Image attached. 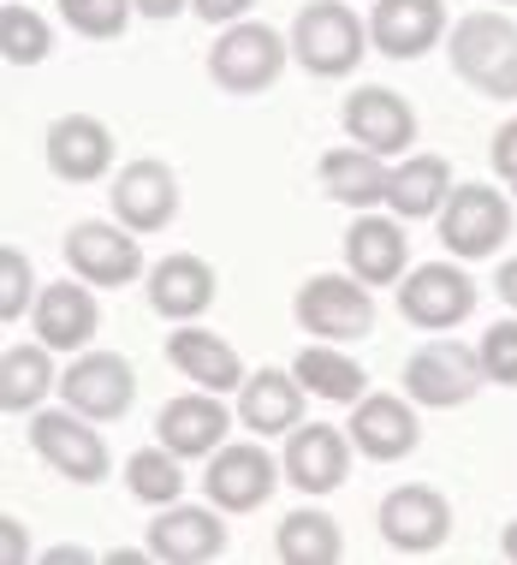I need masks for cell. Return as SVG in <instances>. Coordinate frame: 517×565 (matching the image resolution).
Returning a JSON list of instances; mask_svg holds the SVG:
<instances>
[{
    "label": "cell",
    "instance_id": "6da1fadb",
    "mask_svg": "<svg viewBox=\"0 0 517 565\" xmlns=\"http://www.w3.org/2000/svg\"><path fill=\"white\" fill-rule=\"evenodd\" d=\"M446 60L452 72L488 102H517V24L506 12H464L446 36Z\"/></svg>",
    "mask_w": 517,
    "mask_h": 565
},
{
    "label": "cell",
    "instance_id": "7a4b0ae2",
    "mask_svg": "<svg viewBox=\"0 0 517 565\" xmlns=\"http://www.w3.org/2000/svg\"><path fill=\"white\" fill-rule=\"evenodd\" d=\"M369 19H357L345 0H310L292 19V60L315 78H345L369 54Z\"/></svg>",
    "mask_w": 517,
    "mask_h": 565
},
{
    "label": "cell",
    "instance_id": "3957f363",
    "mask_svg": "<svg viewBox=\"0 0 517 565\" xmlns=\"http://www.w3.org/2000/svg\"><path fill=\"white\" fill-rule=\"evenodd\" d=\"M286 60H292V36H280L273 24L238 19L215 36V54H208V78H215L226 96H262V89L280 84Z\"/></svg>",
    "mask_w": 517,
    "mask_h": 565
},
{
    "label": "cell",
    "instance_id": "277c9868",
    "mask_svg": "<svg viewBox=\"0 0 517 565\" xmlns=\"http://www.w3.org/2000/svg\"><path fill=\"white\" fill-rule=\"evenodd\" d=\"M30 447H36V458L54 477H66L78 488L108 482V470H114V452H108V440L96 435V417H84V411H72V405L36 411V417H30Z\"/></svg>",
    "mask_w": 517,
    "mask_h": 565
},
{
    "label": "cell",
    "instance_id": "5b68a950",
    "mask_svg": "<svg viewBox=\"0 0 517 565\" xmlns=\"http://www.w3.org/2000/svg\"><path fill=\"white\" fill-rule=\"evenodd\" d=\"M482 381H488V370H482V345L429 340V345H417V351L405 358L399 387H405L417 405H429V411H452V405H470V399H476Z\"/></svg>",
    "mask_w": 517,
    "mask_h": 565
},
{
    "label": "cell",
    "instance_id": "8992f818",
    "mask_svg": "<svg viewBox=\"0 0 517 565\" xmlns=\"http://www.w3.org/2000/svg\"><path fill=\"white\" fill-rule=\"evenodd\" d=\"M292 316H298L303 333H315V340H333V345L363 340V333L375 328V292L352 268L345 274H310L292 298Z\"/></svg>",
    "mask_w": 517,
    "mask_h": 565
},
{
    "label": "cell",
    "instance_id": "52a82bcc",
    "mask_svg": "<svg viewBox=\"0 0 517 565\" xmlns=\"http://www.w3.org/2000/svg\"><path fill=\"white\" fill-rule=\"evenodd\" d=\"M375 524H381V542L392 547V554H405V559L440 554L446 536H452V500L429 482H405L381 500Z\"/></svg>",
    "mask_w": 517,
    "mask_h": 565
},
{
    "label": "cell",
    "instance_id": "ba28073f",
    "mask_svg": "<svg viewBox=\"0 0 517 565\" xmlns=\"http://www.w3.org/2000/svg\"><path fill=\"white\" fill-rule=\"evenodd\" d=\"M143 233H131L126 221H78L66 233V268L89 280L96 292H114V286H131L143 274Z\"/></svg>",
    "mask_w": 517,
    "mask_h": 565
},
{
    "label": "cell",
    "instance_id": "9c48e42d",
    "mask_svg": "<svg viewBox=\"0 0 517 565\" xmlns=\"http://www.w3.org/2000/svg\"><path fill=\"white\" fill-rule=\"evenodd\" d=\"M280 477H286V465L262 447V440H226L220 452H208L203 494L215 500L220 512H256V507H268V494L280 488Z\"/></svg>",
    "mask_w": 517,
    "mask_h": 565
},
{
    "label": "cell",
    "instance_id": "30bf717a",
    "mask_svg": "<svg viewBox=\"0 0 517 565\" xmlns=\"http://www.w3.org/2000/svg\"><path fill=\"white\" fill-rule=\"evenodd\" d=\"M476 280L452 263H422L399 280V316L422 333H446L476 316Z\"/></svg>",
    "mask_w": 517,
    "mask_h": 565
},
{
    "label": "cell",
    "instance_id": "8fae6325",
    "mask_svg": "<svg viewBox=\"0 0 517 565\" xmlns=\"http://www.w3.org/2000/svg\"><path fill=\"white\" fill-rule=\"evenodd\" d=\"M440 244H446L452 256H464V263H482V256H494L499 244L511 233V203L499 196L494 185H452L446 209H440Z\"/></svg>",
    "mask_w": 517,
    "mask_h": 565
},
{
    "label": "cell",
    "instance_id": "7c38bea8",
    "mask_svg": "<svg viewBox=\"0 0 517 565\" xmlns=\"http://www.w3.org/2000/svg\"><path fill=\"white\" fill-rule=\"evenodd\" d=\"M60 399L96 423H119L137 399V370L119 351H72L66 375H60Z\"/></svg>",
    "mask_w": 517,
    "mask_h": 565
},
{
    "label": "cell",
    "instance_id": "4fadbf2b",
    "mask_svg": "<svg viewBox=\"0 0 517 565\" xmlns=\"http://www.w3.org/2000/svg\"><path fill=\"white\" fill-rule=\"evenodd\" d=\"M352 429H333V423H298L292 435H286V482L298 488V494H333L345 477H352Z\"/></svg>",
    "mask_w": 517,
    "mask_h": 565
},
{
    "label": "cell",
    "instance_id": "5bb4252c",
    "mask_svg": "<svg viewBox=\"0 0 517 565\" xmlns=\"http://www.w3.org/2000/svg\"><path fill=\"white\" fill-rule=\"evenodd\" d=\"M114 221H126L131 233H166L179 215V173L166 161L155 156H143V161H126L119 167V179H114Z\"/></svg>",
    "mask_w": 517,
    "mask_h": 565
},
{
    "label": "cell",
    "instance_id": "9a60e30c",
    "mask_svg": "<svg viewBox=\"0 0 517 565\" xmlns=\"http://www.w3.org/2000/svg\"><path fill=\"white\" fill-rule=\"evenodd\" d=\"M422 423H417V399L410 393H363L352 405V447L375 465H399L417 452Z\"/></svg>",
    "mask_w": 517,
    "mask_h": 565
},
{
    "label": "cell",
    "instance_id": "2e32d148",
    "mask_svg": "<svg viewBox=\"0 0 517 565\" xmlns=\"http://www.w3.org/2000/svg\"><path fill=\"white\" fill-rule=\"evenodd\" d=\"M340 119H345V137L363 149H375V156H405V149L417 143V114H410V102L387 84H357L352 96H345Z\"/></svg>",
    "mask_w": 517,
    "mask_h": 565
},
{
    "label": "cell",
    "instance_id": "e0dca14e",
    "mask_svg": "<svg viewBox=\"0 0 517 565\" xmlns=\"http://www.w3.org/2000/svg\"><path fill=\"white\" fill-rule=\"evenodd\" d=\"M30 328H36V340L54 345V351H89V340H96V328H101L96 286L78 280V274L42 286L36 310H30Z\"/></svg>",
    "mask_w": 517,
    "mask_h": 565
},
{
    "label": "cell",
    "instance_id": "ac0fdd59",
    "mask_svg": "<svg viewBox=\"0 0 517 565\" xmlns=\"http://www.w3.org/2000/svg\"><path fill=\"white\" fill-rule=\"evenodd\" d=\"M149 554L166 559V565H208L226 554V524H220V507H155V524H149Z\"/></svg>",
    "mask_w": 517,
    "mask_h": 565
},
{
    "label": "cell",
    "instance_id": "d6986e66",
    "mask_svg": "<svg viewBox=\"0 0 517 565\" xmlns=\"http://www.w3.org/2000/svg\"><path fill=\"white\" fill-rule=\"evenodd\" d=\"M42 156H49L54 179L66 185H96L114 173V131L96 114H60L49 137H42Z\"/></svg>",
    "mask_w": 517,
    "mask_h": 565
},
{
    "label": "cell",
    "instance_id": "ffe728a7",
    "mask_svg": "<svg viewBox=\"0 0 517 565\" xmlns=\"http://www.w3.org/2000/svg\"><path fill=\"white\" fill-rule=\"evenodd\" d=\"M226 429H233V411L220 405V393L196 387V393H179V399L161 405L155 417V440L173 447L179 458H208L226 447Z\"/></svg>",
    "mask_w": 517,
    "mask_h": 565
},
{
    "label": "cell",
    "instance_id": "44dd1931",
    "mask_svg": "<svg viewBox=\"0 0 517 565\" xmlns=\"http://www.w3.org/2000/svg\"><path fill=\"white\" fill-rule=\"evenodd\" d=\"M446 36V0H375L369 42L387 60H417Z\"/></svg>",
    "mask_w": 517,
    "mask_h": 565
},
{
    "label": "cell",
    "instance_id": "7402d4cb",
    "mask_svg": "<svg viewBox=\"0 0 517 565\" xmlns=\"http://www.w3.org/2000/svg\"><path fill=\"white\" fill-rule=\"evenodd\" d=\"M405 256H410L405 221H399V215H369V209H357L352 233H345V268H352L363 286H399L405 274H410Z\"/></svg>",
    "mask_w": 517,
    "mask_h": 565
},
{
    "label": "cell",
    "instance_id": "603a6c76",
    "mask_svg": "<svg viewBox=\"0 0 517 565\" xmlns=\"http://www.w3.org/2000/svg\"><path fill=\"white\" fill-rule=\"evenodd\" d=\"M166 363H173L191 387H208V393H238L245 387V358H238L220 333H208L196 322H179V333H166Z\"/></svg>",
    "mask_w": 517,
    "mask_h": 565
},
{
    "label": "cell",
    "instance_id": "cb8c5ba5",
    "mask_svg": "<svg viewBox=\"0 0 517 565\" xmlns=\"http://www.w3.org/2000/svg\"><path fill=\"white\" fill-rule=\"evenodd\" d=\"M303 381L298 370H256L245 375V387H238V423H245L250 435H292L303 423Z\"/></svg>",
    "mask_w": 517,
    "mask_h": 565
},
{
    "label": "cell",
    "instance_id": "d4e9b609",
    "mask_svg": "<svg viewBox=\"0 0 517 565\" xmlns=\"http://www.w3.org/2000/svg\"><path fill=\"white\" fill-rule=\"evenodd\" d=\"M208 303H215V268L203 256L179 250L149 268V310L166 316V322H196Z\"/></svg>",
    "mask_w": 517,
    "mask_h": 565
},
{
    "label": "cell",
    "instance_id": "484cf974",
    "mask_svg": "<svg viewBox=\"0 0 517 565\" xmlns=\"http://www.w3.org/2000/svg\"><path fill=\"white\" fill-rule=\"evenodd\" d=\"M387 185H392V167H387V156H375V149L352 143V149H327V156H322V191L333 196V203L381 209Z\"/></svg>",
    "mask_w": 517,
    "mask_h": 565
},
{
    "label": "cell",
    "instance_id": "4316f807",
    "mask_svg": "<svg viewBox=\"0 0 517 565\" xmlns=\"http://www.w3.org/2000/svg\"><path fill=\"white\" fill-rule=\"evenodd\" d=\"M452 196V167L440 156H405L392 167V185H387V209L399 221H429L446 209Z\"/></svg>",
    "mask_w": 517,
    "mask_h": 565
},
{
    "label": "cell",
    "instance_id": "83f0119b",
    "mask_svg": "<svg viewBox=\"0 0 517 565\" xmlns=\"http://www.w3.org/2000/svg\"><path fill=\"white\" fill-rule=\"evenodd\" d=\"M49 393H60L54 375V345H7L0 351V411L19 417V411H36Z\"/></svg>",
    "mask_w": 517,
    "mask_h": 565
},
{
    "label": "cell",
    "instance_id": "f1b7e54d",
    "mask_svg": "<svg viewBox=\"0 0 517 565\" xmlns=\"http://www.w3.org/2000/svg\"><path fill=\"white\" fill-rule=\"evenodd\" d=\"M273 554H280V565H340L345 536L322 507H298V512L280 518V530H273Z\"/></svg>",
    "mask_w": 517,
    "mask_h": 565
},
{
    "label": "cell",
    "instance_id": "f546056e",
    "mask_svg": "<svg viewBox=\"0 0 517 565\" xmlns=\"http://www.w3.org/2000/svg\"><path fill=\"white\" fill-rule=\"evenodd\" d=\"M298 381L315 393V399H333V405H357L369 393V375H363L357 358H345L340 345H303L298 351Z\"/></svg>",
    "mask_w": 517,
    "mask_h": 565
},
{
    "label": "cell",
    "instance_id": "4dcf8cb0",
    "mask_svg": "<svg viewBox=\"0 0 517 565\" xmlns=\"http://www.w3.org/2000/svg\"><path fill=\"white\" fill-rule=\"evenodd\" d=\"M185 458H179L173 447H137L131 458H126V488L137 500H143V507H173L179 494H185Z\"/></svg>",
    "mask_w": 517,
    "mask_h": 565
},
{
    "label": "cell",
    "instance_id": "1f68e13d",
    "mask_svg": "<svg viewBox=\"0 0 517 565\" xmlns=\"http://www.w3.org/2000/svg\"><path fill=\"white\" fill-rule=\"evenodd\" d=\"M0 54L7 66H42L54 54V30L30 7H0Z\"/></svg>",
    "mask_w": 517,
    "mask_h": 565
},
{
    "label": "cell",
    "instance_id": "d6a6232c",
    "mask_svg": "<svg viewBox=\"0 0 517 565\" xmlns=\"http://www.w3.org/2000/svg\"><path fill=\"white\" fill-rule=\"evenodd\" d=\"M54 7H60V19L78 30V36H89V42H114V36H126L137 0H54Z\"/></svg>",
    "mask_w": 517,
    "mask_h": 565
},
{
    "label": "cell",
    "instance_id": "836d02e7",
    "mask_svg": "<svg viewBox=\"0 0 517 565\" xmlns=\"http://www.w3.org/2000/svg\"><path fill=\"white\" fill-rule=\"evenodd\" d=\"M36 274H30V256L19 244H7L0 250V322H19L24 310H36Z\"/></svg>",
    "mask_w": 517,
    "mask_h": 565
},
{
    "label": "cell",
    "instance_id": "e575fe53",
    "mask_svg": "<svg viewBox=\"0 0 517 565\" xmlns=\"http://www.w3.org/2000/svg\"><path fill=\"white\" fill-rule=\"evenodd\" d=\"M482 370H488V381H499V387H517V316L482 333Z\"/></svg>",
    "mask_w": 517,
    "mask_h": 565
},
{
    "label": "cell",
    "instance_id": "d590c367",
    "mask_svg": "<svg viewBox=\"0 0 517 565\" xmlns=\"http://www.w3.org/2000/svg\"><path fill=\"white\" fill-rule=\"evenodd\" d=\"M494 173H499V185L506 191H517V119H506V126L494 131Z\"/></svg>",
    "mask_w": 517,
    "mask_h": 565
},
{
    "label": "cell",
    "instance_id": "8d00e7d4",
    "mask_svg": "<svg viewBox=\"0 0 517 565\" xmlns=\"http://www.w3.org/2000/svg\"><path fill=\"white\" fill-rule=\"evenodd\" d=\"M250 7H256V0H191V12H196V19H203V24H238V19H250Z\"/></svg>",
    "mask_w": 517,
    "mask_h": 565
},
{
    "label": "cell",
    "instance_id": "74e56055",
    "mask_svg": "<svg viewBox=\"0 0 517 565\" xmlns=\"http://www.w3.org/2000/svg\"><path fill=\"white\" fill-rule=\"evenodd\" d=\"M0 530H7V554H0V559H7V565H19V559L30 554V542H24L19 518H0Z\"/></svg>",
    "mask_w": 517,
    "mask_h": 565
},
{
    "label": "cell",
    "instance_id": "f35d334b",
    "mask_svg": "<svg viewBox=\"0 0 517 565\" xmlns=\"http://www.w3.org/2000/svg\"><path fill=\"white\" fill-rule=\"evenodd\" d=\"M494 292H499V303L517 316V256H511V263H499V286H494Z\"/></svg>",
    "mask_w": 517,
    "mask_h": 565
},
{
    "label": "cell",
    "instance_id": "ab89813d",
    "mask_svg": "<svg viewBox=\"0 0 517 565\" xmlns=\"http://www.w3.org/2000/svg\"><path fill=\"white\" fill-rule=\"evenodd\" d=\"M185 7H191V0H137V12H143V19H179Z\"/></svg>",
    "mask_w": 517,
    "mask_h": 565
},
{
    "label": "cell",
    "instance_id": "60d3db41",
    "mask_svg": "<svg viewBox=\"0 0 517 565\" xmlns=\"http://www.w3.org/2000/svg\"><path fill=\"white\" fill-rule=\"evenodd\" d=\"M42 559H49V565H84L89 554H84V547H49Z\"/></svg>",
    "mask_w": 517,
    "mask_h": 565
},
{
    "label": "cell",
    "instance_id": "b9f144b4",
    "mask_svg": "<svg viewBox=\"0 0 517 565\" xmlns=\"http://www.w3.org/2000/svg\"><path fill=\"white\" fill-rule=\"evenodd\" d=\"M499 554H506V559L517 565V518H511V524H506V536H499Z\"/></svg>",
    "mask_w": 517,
    "mask_h": 565
},
{
    "label": "cell",
    "instance_id": "7bdbcfd3",
    "mask_svg": "<svg viewBox=\"0 0 517 565\" xmlns=\"http://www.w3.org/2000/svg\"><path fill=\"white\" fill-rule=\"evenodd\" d=\"M488 7H517V0H488Z\"/></svg>",
    "mask_w": 517,
    "mask_h": 565
}]
</instances>
